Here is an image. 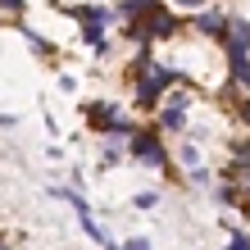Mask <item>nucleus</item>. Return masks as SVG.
<instances>
[{
  "instance_id": "nucleus-5",
  "label": "nucleus",
  "mask_w": 250,
  "mask_h": 250,
  "mask_svg": "<svg viewBox=\"0 0 250 250\" xmlns=\"http://www.w3.org/2000/svg\"><path fill=\"white\" fill-rule=\"evenodd\" d=\"M123 250H150V241H127Z\"/></svg>"
},
{
  "instance_id": "nucleus-1",
  "label": "nucleus",
  "mask_w": 250,
  "mask_h": 250,
  "mask_svg": "<svg viewBox=\"0 0 250 250\" xmlns=\"http://www.w3.org/2000/svg\"><path fill=\"white\" fill-rule=\"evenodd\" d=\"M132 150H137L146 164H159V159H164V155H159V146H155V137H137V146H132Z\"/></svg>"
},
{
  "instance_id": "nucleus-2",
  "label": "nucleus",
  "mask_w": 250,
  "mask_h": 250,
  "mask_svg": "<svg viewBox=\"0 0 250 250\" xmlns=\"http://www.w3.org/2000/svg\"><path fill=\"white\" fill-rule=\"evenodd\" d=\"M114 105H91V123H100V127H109L114 123V114H109Z\"/></svg>"
},
{
  "instance_id": "nucleus-6",
  "label": "nucleus",
  "mask_w": 250,
  "mask_h": 250,
  "mask_svg": "<svg viewBox=\"0 0 250 250\" xmlns=\"http://www.w3.org/2000/svg\"><path fill=\"white\" fill-rule=\"evenodd\" d=\"M5 9H23V0H5Z\"/></svg>"
},
{
  "instance_id": "nucleus-8",
  "label": "nucleus",
  "mask_w": 250,
  "mask_h": 250,
  "mask_svg": "<svg viewBox=\"0 0 250 250\" xmlns=\"http://www.w3.org/2000/svg\"><path fill=\"white\" fill-rule=\"evenodd\" d=\"M182 5H200V0H182Z\"/></svg>"
},
{
  "instance_id": "nucleus-7",
  "label": "nucleus",
  "mask_w": 250,
  "mask_h": 250,
  "mask_svg": "<svg viewBox=\"0 0 250 250\" xmlns=\"http://www.w3.org/2000/svg\"><path fill=\"white\" fill-rule=\"evenodd\" d=\"M241 119H246V123H250V100H246V105H241Z\"/></svg>"
},
{
  "instance_id": "nucleus-3",
  "label": "nucleus",
  "mask_w": 250,
  "mask_h": 250,
  "mask_svg": "<svg viewBox=\"0 0 250 250\" xmlns=\"http://www.w3.org/2000/svg\"><path fill=\"white\" fill-rule=\"evenodd\" d=\"M200 27H205V32H223V19H218V14H205Z\"/></svg>"
},
{
  "instance_id": "nucleus-4",
  "label": "nucleus",
  "mask_w": 250,
  "mask_h": 250,
  "mask_svg": "<svg viewBox=\"0 0 250 250\" xmlns=\"http://www.w3.org/2000/svg\"><path fill=\"white\" fill-rule=\"evenodd\" d=\"M228 250H250V241H246V237H232V246H228Z\"/></svg>"
}]
</instances>
